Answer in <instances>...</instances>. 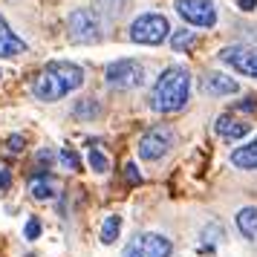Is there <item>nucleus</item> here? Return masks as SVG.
<instances>
[{"instance_id":"obj_1","label":"nucleus","mask_w":257,"mask_h":257,"mask_svg":"<svg viewBox=\"0 0 257 257\" xmlns=\"http://www.w3.org/2000/svg\"><path fill=\"white\" fill-rule=\"evenodd\" d=\"M84 84V70L78 64H70V61H52L47 64L41 75L32 84V93L41 101H61L67 93L78 90Z\"/></svg>"},{"instance_id":"obj_2","label":"nucleus","mask_w":257,"mask_h":257,"mask_svg":"<svg viewBox=\"0 0 257 257\" xmlns=\"http://www.w3.org/2000/svg\"><path fill=\"white\" fill-rule=\"evenodd\" d=\"M191 98V72L185 67H168L151 90V107L156 113H179Z\"/></svg>"},{"instance_id":"obj_3","label":"nucleus","mask_w":257,"mask_h":257,"mask_svg":"<svg viewBox=\"0 0 257 257\" xmlns=\"http://www.w3.org/2000/svg\"><path fill=\"white\" fill-rule=\"evenodd\" d=\"M127 35H130L133 44H142V47H159L165 38L171 35V24H168V18L159 15V12H145L130 24Z\"/></svg>"},{"instance_id":"obj_4","label":"nucleus","mask_w":257,"mask_h":257,"mask_svg":"<svg viewBox=\"0 0 257 257\" xmlns=\"http://www.w3.org/2000/svg\"><path fill=\"white\" fill-rule=\"evenodd\" d=\"M104 35V26H101V18L93 12V9H75L67 18V38L72 44H95Z\"/></svg>"},{"instance_id":"obj_5","label":"nucleus","mask_w":257,"mask_h":257,"mask_svg":"<svg viewBox=\"0 0 257 257\" xmlns=\"http://www.w3.org/2000/svg\"><path fill=\"white\" fill-rule=\"evenodd\" d=\"M104 78L116 90H136L145 84V64L136 58H118L104 70Z\"/></svg>"},{"instance_id":"obj_6","label":"nucleus","mask_w":257,"mask_h":257,"mask_svg":"<svg viewBox=\"0 0 257 257\" xmlns=\"http://www.w3.org/2000/svg\"><path fill=\"white\" fill-rule=\"evenodd\" d=\"M176 145V133L168 124H156V127H151L145 136L139 139V156L145 159V162H156V159H162V156H168L171 153V148Z\"/></svg>"},{"instance_id":"obj_7","label":"nucleus","mask_w":257,"mask_h":257,"mask_svg":"<svg viewBox=\"0 0 257 257\" xmlns=\"http://www.w3.org/2000/svg\"><path fill=\"white\" fill-rule=\"evenodd\" d=\"M174 243L159 231H142L124 245V257H171Z\"/></svg>"},{"instance_id":"obj_8","label":"nucleus","mask_w":257,"mask_h":257,"mask_svg":"<svg viewBox=\"0 0 257 257\" xmlns=\"http://www.w3.org/2000/svg\"><path fill=\"white\" fill-rule=\"evenodd\" d=\"M174 9L185 24L199 26V29H211L217 24V6L211 0H176Z\"/></svg>"},{"instance_id":"obj_9","label":"nucleus","mask_w":257,"mask_h":257,"mask_svg":"<svg viewBox=\"0 0 257 257\" xmlns=\"http://www.w3.org/2000/svg\"><path fill=\"white\" fill-rule=\"evenodd\" d=\"M220 61L228 64L234 72H240L245 78H257V52L248 47H225L220 49Z\"/></svg>"},{"instance_id":"obj_10","label":"nucleus","mask_w":257,"mask_h":257,"mask_svg":"<svg viewBox=\"0 0 257 257\" xmlns=\"http://www.w3.org/2000/svg\"><path fill=\"white\" fill-rule=\"evenodd\" d=\"M214 130H217V136L225 139V142H240L251 133V124H248V121H240V118H234V116H220L214 121Z\"/></svg>"},{"instance_id":"obj_11","label":"nucleus","mask_w":257,"mask_h":257,"mask_svg":"<svg viewBox=\"0 0 257 257\" xmlns=\"http://www.w3.org/2000/svg\"><path fill=\"white\" fill-rule=\"evenodd\" d=\"M21 52H26V41L9 29L6 18H0V58H12V55H21Z\"/></svg>"},{"instance_id":"obj_12","label":"nucleus","mask_w":257,"mask_h":257,"mask_svg":"<svg viewBox=\"0 0 257 257\" xmlns=\"http://www.w3.org/2000/svg\"><path fill=\"white\" fill-rule=\"evenodd\" d=\"M202 87H205L208 95H234L240 90V84L234 81L231 75H222V72H208Z\"/></svg>"},{"instance_id":"obj_13","label":"nucleus","mask_w":257,"mask_h":257,"mask_svg":"<svg viewBox=\"0 0 257 257\" xmlns=\"http://www.w3.org/2000/svg\"><path fill=\"white\" fill-rule=\"evenodd\" d=\"M231 165L240 171H257V139L243 145V148H234L231 151Z\"/></svg>"},{"instance_id":"obj_14","label":"nucleus","mask_w":257,"mask_h":257,"mask_svg":"<svg viewBox=\"0 0 257 257\" xmlns=\"http://www.w3.org/2000/svg\"><path fill=\"white\" fill-rule=\"evenodd\" d=\"M234 222H237V228H240V234H243L245 240H257V205L240 208Z\"/></svg>"},{"instance_id":"obj_15","label":"nucleus","mask_w":257,"mask_h":257,"mask_svg":"<svg viewBox=\"0 0 257 257\" xmlns=\"http://www.w3.org/2000/svg\"><path fill=\"white\" fill-rule=\"evenodd\" d=\"M29 191H32V197L41 199V202H47V199H55V197H58V185H55L49 176H38V179H32Z\"/></svg>"},{"instance_id":"obj_16","label":"nucleus","mask_w":257,"mask_h":257,"mask_svg":"<svg viewBox=\"0 0 257 257\" xmlns=\"http://www.w3.org/2000/svg\"><path fill=\"white\" fill-rule=\"evenodd\" d=\"M130 6V0H93V12L98 15H107V18H118V15H124Z\"/></svg>"},{"instance_id":"obj_17","label":"nucleus","mask_w":257,"mask_h":257,"mask_svg":"<svg viewBox=\"0 0 257 257\" xmlns=\"http://www.w3.org/2000/svg\"><path fill=\"white\" fill-rule=\"evenodd\" d=\"M194 44H197V32H194V29H176L174 35H171L174 52H188Z\"/></svg>"},{"instance_id":"obj_18","label":"nucleus","mask_w":257,"mask_h":257,"mask_svg":"<svg viewBox=\"0 0 257 257\" xmlns=\"http://www.w3.org/2000/svg\"><path fill=\"white\" fill-rule=\"evenodd\" d=\"M118 231H121V217H118V214H110V217L104 220V225H101V243L104 245L116 243Z\"/></svg>"},{"instance_id":"obj_19","label":"nucleus","mask_w":257,"mask_h":257,"mask_svg":"<svg viewBox=\"0 0 257 257\" xmlns=\"http://www.w3.org/2000/svg\"><path fill=\"white\" fill-rule=\"evenodd\" d=\"M87 162H90V168H93L95 174H107L110 171V162H107V156L98 148H90V153H87Z\"/></svg>"},{"instance_id":"obj_20","label":"nucleus","mask_w":257,"mask_h":257,"mask_svg":"<svg viewBox=\"0 0 257 257\" xmlns=\"http://www.w3.org/2000/svg\"><path fill=\"white\" fill-rule=\"evenodd\" d=\"M72 113H75L78 118H93L95 113H98V104H95L93 98H81V101L75 104V110H72Z\"/></svg>"},{"instance_id":"obj_21","label":"nucleus","mask_w":257,"mask_h":257,"mask_svg":"<svg viewBox=\"0 0 257 257\" xmlns=\"http://www.w3.org/2000/svg\"><path fill=\"white\" fill-rule=\"evenodd\" d=\"M58 159H61V165H64L67 171H81V159H78V153L70 151V148H64V151L58 153Z\"/></svg>"},{"instance_id":"obj_22","label":"nucleus","mask_w":257,"mask_h":257,"mask_svg":"<svg viewBox=\"0 0 257 257\" xmlns=\"http://www.w3.org/2000/svg\"><path fill=\"white\" fill-rule=\"evenodd\" d=\"M24 237L26 240H38V237H41V220H38V217H29V220H26Z\"/></svg>"},{"instance_id":"obj_23","label":"nucleus","mask_w":257,"mask_h":257,"mask_svg":"<svg viewBox=\"0 0 257 257\" xmlns=\"http://www.w3.org/2000/svg\"><path fill=\"white\" fill-rule=\"evenodd\" d=\"M124 176H127L130 185H139V182H142V174H139V168H136V162H127V165H124Z\"/></svg>"},{"instance_id":"obj_24","label":"nucleus","mask_w":257,"mask_h":257,"mask_svg":"<svg viewBox=\"0 0 257 257\" xmlns=\"http://www.w3.org/2000/svg\"><path fill=\"white\" fill-rule=\"evenodd\" d=\"M12 188V174L6 168H0V191H9Z\"/></svg>"},{"instance_id":"obj_25","label":"nucleus","mask_w":257,"mask_h":257,"mask_svg":"<svg viewBox=\"0 0 257 257\" xmlns=\"http://www.w3.org/2000/svg\"><path fill=\"white\" fill-rule=\"evenodd\" d=\"M52 156H55V153L49 151V148H41V151H38V156H35V159H38V162H41V165L47 162V168H49V162H52Z\"/></svg>"},{"instance_id":"obj_26","label":"nucleus","mask_w":257,"mask_h":257,"mask_svg":"<svg viewBox=\"0 0 257 257\" xmlns=\"http://www.w3.org/2000/svg\"><path fill=\"white\" fill-rule=\"evenodd\" d=\"M237 6H240V12H254L257 0H237Z\"/></svg>"},{"instance_id":"obj_27","label":"nucleus","mask_w":257,"mask_h":257,"mask_svg":"<svg viewBox=\"0 0 257 257\" xmlns=\"http://www.w3.org/2000/svg\"><path fill=\"white\" fill-rule=\"evenodd\" d=\"M9 148L12 151H24V136H9Z\"/></svg>"},{"instance_id":"obj_28","label":"nucleus","mask_w":257,"mask_h":257,"mask_svg":"<svg viewBox=\"0 0 257 257\" xmlns=\"http://www.w3.org/2000/svg\"><path fill=\"white\" fill-rule=\"evenodd\" d=\"M237 110H257V104H254V101H240Z\"/></svg>"}]
</instances>
